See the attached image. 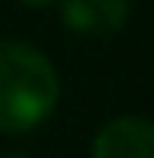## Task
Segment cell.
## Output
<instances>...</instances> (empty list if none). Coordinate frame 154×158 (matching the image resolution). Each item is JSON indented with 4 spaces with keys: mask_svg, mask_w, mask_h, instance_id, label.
Masks as SVG:
<instances>
[{
    "mask_svg": "<svg viewBox=\"0 0 154 158\" xmlns=\"http://www.w3.org/2000/svg\"><path fill=\"white\" fill-rule=\"evenodd\" d=\"M61 19L77 35H113L129 19V0H61Z\"/></svg>",
    "mask_w": 154,
    "mask_h": 158,
    "instance_id": "3957f363",
    "label": "cell"
},
{
    "mask_svg": "<svg viewBox=\"0 0 154 158\" xmlns=\"http://www.w3.org/2000/svg\"><path fill=\"white\" fill-rule=\"evenodd\" d=\"M93 158H154V123L141 116L109 119L93 139Z\"/></svg>",
    "mask_w": 154,
    "mask_h": 158,
    "instance_id": "7a4b0ae2",
    "label": "cell"
},
{
    "mask_svg": "<svg viewBox=\"0 0 154 158\" xmlns=\"http://www.w3.org/2000/svg\"><path fill=\"white\" fill-rule=\"evenodd\" d=\"M3 158H29V155H23V152H10V155H3Z\"/></svg>",
    "mask_w": 154,
    "mask_h": 158,
    "instance_id": "5b68a950",
    "label": "cell"
},
{
    "mask_svg": "<svg viewBox=\"0 0 154 158\" xmlns=\"http://www.w3.org/2000/svg\"><path fill=\"white\" fill-rule=\"evenodd\" d=\"M61 84L52 61L29 42H0V132L26 135L58 106Z\"/></svg>",
    "mask_w": 154,
    "mask_h": 158,
    "instance_id": "6da1fadb",
    "label": "cell"
},
{
    "mask_svg": "<svg viewBox=\"0 0 154 158\" xmlns=\"http://www.w3.org/2000/svg\"><path fill=\"white\" fill-rule=\"evenodd\" d=\"M19 3H26V6H36V10H39V6H48V3H55V0H19Z\"/></svg>",
    "mask_w": 154,
    "mask_h": 158,
    "instance_id": "277c9868",
    "label": "cell"
}]
</instances>
